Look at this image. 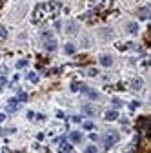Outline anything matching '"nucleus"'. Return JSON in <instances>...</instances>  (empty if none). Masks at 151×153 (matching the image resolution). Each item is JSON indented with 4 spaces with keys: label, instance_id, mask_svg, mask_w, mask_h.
Listing matches in <instances>:
<instances>
[{
    "label": "nucleus",
    "instance_id": "b1692460",
    "mask_svg": "<svg viewBox=\"0 0 151 153\" xmlns=\"http://www.w3.org/2000/svg\"><path fill=\"white\" fill-rule=\"evenodd\" d=\"M95 126H93V122H89V120H88V122H84V129H93Z\"/></svg>",
    "mask_w": 151,
    "mask_h": 153
},
{
    "label": "nucleus",
    "instance_id": "c85d7f7f",
    "mask_svg": "<svg viewBox=\"0 0 151 153\" xmlns=\"http://www.w3.org/2000/svg\"><path fill=\"white\" fill-rule=\"evenodd\" d=\"M2 120H4V115H0V122H2Z\"/></svg>",
    "mask_w": 151,
    "mask_h": 153
},
{
    "label": "nucleus",
    "instance_id": "2eb2a0df",
    "mask_svg": "<svg viewBox=\"0 0 151 153\" xmlns=\"http://www.w3.org/2000/svg\"><path fill=\"white\" fill-rule=\"evenodd\" d=\"M131 86L135 87V89H142V79H135V80L131 82Z\"/></svg>",
    "mask_w": 151,
    "mask_h": 153
},
{
    "label": "nucleus",
    "instance_id": "393cba45",
    "mask_svg": "<svg viewBox=\"0 0 151 153\" xmlns=\"http://www.w3.org/2000/svg\"><path fill=\"white\" fill-rule=\"evenodd\" d=\"M6 82H7V80H6V76L2 75V76H0V87H4V86H6Z\"/></svg>",
    "mask_w": 151,
    "mask_h": 153
},
{
    "label": "nucleus",
    "instance_id": "6e6552de",
    "mask_svg": "<svg viewBox=\"0 0 151 153\" xmlns=\"http://www.w3.org/2000/svg\"><path fill=\"white\" fill-rule=\"evenodd\" d=\"M104 118H106V120H116V118H118V111H115V109H109V111L104 115Z\"/></svg>",
    "mask_w": 151,
    "mask_h": 153
},
{
    "label": "nucleus",
    "instance_id": "a878e982",
    "mask_svg": "<svg viewBox=\"0 0 151 153\" xmlns=\"http://www.w3.org/2000/svg\"><path fill=\"white\" fill-rule=\"evenodd\" d=\"M88 75H91V76H95V75H96V69H95V68H91V69L88 71Z\"/></svg>",
    "mask_w": 151,
    "mask_h": 153
},
{
    "label": "nucleus",
    "instance_id": "7ed1b4c3",
    "mask_svg": "<svg viewBox=\"0 0 151 153\" xmlns=\"http://www.w3.org/2000/svg\"><path fill=\"white\" fill-rule=\"evenodd\" d=\"M46 11H47V15H57L60 11V4L58 2H49V4H46Z\"/></svg>",
    "mask_w": 151,
    "mask_h": 153
},
{
    "label": "nucleus",
    "instance_id": "f03ea898",
    "mask_svg": "<svg viewBox=\"0 0 151 153\" xmlns=\"http://www.w3.org/2000/svg\"><path fill=\"white\" fill-rule=\"evenodd\" d=\"M47 17V11H46V4H38L33 11V22L35 24H38V22H42Z\"/></svg>",
    "mask_w": 151,
    "mask_h": 153
},
{
    "label": "nucleus",
    "instance_id": "4468645a",
    "mask_svg": "<svg viewBox=\"0 0 151 153\" xmlns=\"http://www.w3.org/2000/svg\"><path fill=\"white\" fill-rule=\"evenodd\" d=\"M27 80H29L31 84H37V82H38V75H37V73H29V75H27Z\"/></svg>",
    "mask_w": 151,
    "mask_h": 153
},
{
    "label": "nucleus",
    "instance_id": "f3484780",
    "mask_svg": "<svg viewBox=\"0 0 151 153\" xmlns=\"http://www.w3.org/2000/svg\"><path fill=\"white\" fill-rule=\"evenodd\" d=\"M64 49H66L68 55H73L75 53V46H73V44H66V48H64Z\"/></svg>",
    "mask_w": 151,
    "mask_h": 153
},
{
    "label": "nucleus",
    "instance_id": "ddd939ff",
    "mask_svg": "<svg viewBox=\"0 0 151 153\" xmlns=\"http://www.w3.org/2000/svg\"><path fill=\"white\" fill-rule=\"evenodd\" d=\"M7 38V29L4 26H0V42H4Z\"/></svg>",
    "mask_w": 151,
    "mask_h": 153
},
{
    "label": "nucleus",
    "instance_id": "6ab92c4d",
    "mask_svg": "<svg viewBox=\"0 0 151 153\" xmlns=\"http://www.w3.org/2000/svg\"><path fill=\"white\" fill-rule=\"evenodd\" d=\"M17 100H18V102H26V100H27V95H26L24 91L18 93V98H17Z\"/></svg>",
    "mask_w": 151,
    "mask_h": 153
},
{
    "label": "nucleus",
    "instance_id": "39448f33",
    "mask_svg": "<svg viewBox=\"0 0 151 153\" xmlns=\"http://www.w3.org/2000/svg\"><path fill=\"white\" fill-rule=\"evenodd\" d=\"M100 64L104 66V68H109V66L113 64V58L109 57V55H102V57H100Z\"/></svg>",
    "mask_w": 151,
    "mask_h": 153
},
{
    "label": "nucleus",
    "instance_id": "f257e3e1",
    "mask_svg": "<svg viewBox=\"0 0 151 153\" xmlns=\"http://www.w3.org/2000/svg\"><path fill=\"white\" fill-rule=\"evenodd\" d=\"M118 131H115V129H109L107 133L104 135V148L106 149H109V148H113L116 142H118Z\"/></svg>",
    "mask_w": 151,
    "mask_h": 153
},
{
    "label": "nucleus",
    "instance_id": "bb28decb",
    "mask_svg": "<svg viewBox=\"0 0 151 153\" xmlns=\"http://www.w3.org/2000/svg\"><path fill=\"white\" fill-rule=\"evenodd\" d=\"M113 104H115V106H122V102L118 100V98H113Z\"/></svg>",
    "mask_w": 151,
    "mask_h": 153
},
{
    "label": "nucleus",
    "instance_id": "20e7f679",
    "mask_svg": "<svg viewBox=\"0 0 151 153\" xmlns=\"http://www.w3.org/2000/svg\"><path fill=\"white\" fill-rule=\"evenodd\" d=\"M80 89L86 93V95H88L89 98H91V100H95V98H99V93H96L95 89H91V87H86V86H80Z\"/></svg>",
    "mask_w": 151,
    "mask_h": 153
},
{
    "label": "nucleus",
    "instance_id": "a211bd4d",
    "mask_svg": "<svg viewBox=\"0 0 151 153\" xmlns=\"http://www.w3.org/2000/svg\"><path fill=\"white\" fill-rule=\"evenodd\" d=\"M68 33H71V35H73V33H77V26H75L73 22H69V26H68Z\"/></svg>",
    "mask_w": 151,
    "mask_h": 153
},
{
    "label": "nucleus",
    "instance_id": "cd10ccee",
    "mask_svg": "<svg viewBox=\"0 0 151 153\" xmlns=\"http://www.w3.org/2000/svg\"><path fill=\"white\" fill-rule=\"evenodd\" d=\"M58 153H71V151H62V149H60V151H58Z\"/></svg>",
    "mask_w": 151,
    "mask_h": 153
},
{
    "label": "nucleus",
    "instance_id": "1a4fd4ad",
    "mask_svg": "<svg viewBox=\"0 0 151 153\" xmlns=\"http://www.w3.org/2000/svg\"><path fill=\"white\" fill-rule=\"evenodd\" d=\"M69 139H71V142H80L82 140V133H80V131H71Z\"/></svg>",
    "mask_w": 151,
    "mask_h": 153
},
{
    "label": "nucleus",
    "instance_id": "9b49d317",
    "mask_svg": "<svg viewBox=\"0 0 151 153\" xmlns=\"http://www.w3.org/2000/svg\"><path fill=\"white\" fill-rule=\"evenodd\" d=\"M138 17L142 18V20H146V18L149 17V7H142V9L138 11Z\"/></svg>",
    "mask_w": 151,
    "mask_h": 153
},
{
    "label": "nucleus",
    "instance_id": "dca6fc26",
    "mask_svg": "<svg viewBox=\"0 0 151 153\" xmlns=\"http://www.w3.org/2000/svg\"><path fill=\"white\" fill-rule=\"evenodd\" d=\"M60 149L62 151H71V144H68L66 140H60Z\"/></svg>",
    "mask_w": 151,
    "mask_h": 153
},
{
    "label": "nucleus",
    "instance_id": "aec40b11",
    "mask_svg": "<svg viewBox=\"0 0 151 153\" xmlns=\"http://www.w3.org/2000/svg\"><path fill=\"white\" fill-rule=\"evenodd\" d=\"M26 66H27V60H26V58H22V60L17 62V68H18V69H20V68H26Z\"/></svg>",
    "mask_w": 151,
    "mask_h": 153
},
{
    "label": "nucleus",
    "instance_id": "412c9836",
    "mask_svg": "<svg viewBox=\"0 0 151 153\" xmlns=\"http://www.w3.org/2000/svg\"><path fill=\"white\" fill-rule=\"evenodd\" d=\"M80 86H82V84H77V82H73V84H71V91H78V89H80Z\"/></svg>",
    "mask_w": 151,
    "mask_h": 153
},
{
    "label": "nucleus",
    "instance_id": "0eeeda50",
    "mask_svg": "<svg viewBox=\"0 0 151 153\" xmlns=\"http://www.w3.org/2000/svg\"><path fill=\"white\" fill-rule=\"evenodd\" d=\"M18 109V100L17 98H11V100L7 102V111H17Z\"/></svg>",
    "mask_w": 151,
    "mask_h": 153
},
{
    "label": "nucleus",
    "instance_id": "f8f14e48",
    "mask_svg": "<svg viewBox=\"0 0 151 153\" xmlns=\"http://www.w3.org/2000/svg\"><path fill=\"white\" fill-rule=\"evenodd\" d=\"M127 31L135 35V33L138 31V24H135V22H129V24H127Z\"/></svg>",
    "mask_w": 151,
    "mask_h": 153
},
{
    "label": "nucleus",
    "instance_id": "423d86ee",
    "mask_svg": "<svg viewBox=\"0 0 151 153\" xmlns=\"http://www.w3.org/2000/svg\"><path fill=\"white\" fill-rule=\"evenodd\" d=\"M44 46H46L47 51H55V49H57V40H55V38H47Z\"/></svg>",
    "mask_w": 151,
    "mask_h": 153
},
{
    "label": "nucleus",
    "instance_id": "4be33fe9",
    "mask_svg": "<svg viewBox=\"0 0 151 153\" xmlns=\"http://www.w3.org/2000/svg\"><path fill=\"white\" fill-rule=\"evenodd\" d=\"M84 111L88 113V115H93V113H95V109H93V108H89V106H84Z\"/></svg>",
    "mask_w": 151,
    "mask_h": 153
},
{
    "label": "nucleus",
    "instance_id": "9d476101",
    "mask_svg": "<svg viewBox=\"0 0 151 153\" xmlns=\"http://www.w3.org/2000/svg\"><path fill=\"white\" fill-rule=\"evenodd\" d=\"M147 122H149V120H147L146 117L138 118V129H140V131H142V129H147Z\"/></svg>",
    "mask_w": 151,
    "mask_h": 153
},
{
    "label": "nucleus",
    "instance_id": "5701e85b",
    "mask_svg": "<svg viewBox=\"0 0 151 153\" xmlns=\"http://www.w3.org/2000/svg\"><path fill=\"white\" fill-rule=\"evenodd\" d=\"M86 153H96V148L91 144V146H88V148H86Z\"/></svg>",
    "mask_w": 151,
    "mask_h": 153
}]
</instances>
